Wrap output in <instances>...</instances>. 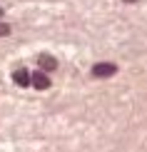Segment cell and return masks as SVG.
<instances>
[{
    "label": "cell",
    "mask_w": 147,
    "mask_h": 152,
    "mask_svg": "<svg viewBox=\"0 0 147 152\" xmlns=\"http://www.w3.org/2000/svg\"><path fill=\"white\" fill-rule=\"evenodd\" d=\"M115 72H117V65H112V62H97V65L92 67L95 77H112Z\"/></svg>",
    "instance_id": "cell-1"
},
{
    "label": "cell",
    "mask_w": 147,
    "mask_h": 152,
    "mask_svg": "<svg viewBox=\"0 0 147 152\" xmlns=\"http://www.w3.org/2000/svg\"><path fill=\"white\" fill-rule=\"evenodd\" d=\"M30 85H33V87H37V90H48V87H50V77H48L45 72H40V70H37V72H33V75H30Z\"/></svg>",
    "instance_id": "cell-2"
},
{
    "label": "cell",
    "mask_w": 147,
    "mask_h": 152,
    "mask_svg": "<svg viewBox=\"0 0 147 152\" xmlns=\"http://www.w3.org/2000/svg\"><path fill=\"white\" fill-rule=\"evenodd\" d=\"M37 65H40V72H53L55 67H57V60L53 58V55H40V58H37Z\"/></svg>",
    "instance_id": "cell-3"
},
{
    "label": "cell",
    "mask_w": 147,
    "mask_h": 152,
    "mask_svg": "<svg viewBox=\"0 0 147 152\" xmlns=\"http://www.w3.org/2000/svg\"><path fill=\"white\" fill-rule=\"evenodd\" d=\"M12 80H15V85L28 87L30 85V72L28 70H15V72H12Z\"/></svg>",
    "instance_id": "cell-4"
},
{
    "label": "cell",
    "mask_w": 147,
    "mask_h": 152,
    "mask_svg": "<svg viewBox=\"0 0 147 152\" xmlns=\"http://www.w3.org/2000/svg\"><path fill=\"white\" fill-rule=\"evenodd\" d=\"M5 35H10V25L8 23H0V37H5Z\"/></svg>",
    "instance_id": "cell-5"
},
{
    "label": "cell",
    "mask_w": 147,
    "mask_h": 152,
    "mask_svg": "<svg viewBox=\"0 0 147 152\" xmlns=\"http://www.w3.org/2000/svg\"><path fill=\"white\" fill-rule=\"evenodd\" d=\"M125 3H137V0H125Z\"/></svg>",
    "instance_id": "cell-6"
},
{
    "label": "cell",
    "mask_w": 147,
    "mask_h": 152,
    "mask_svg": "<svg viewBox=\"0 0 147 152\" xmlns=\"http://www.w3.org/2000/svg\"><path fill=\"white\" fill-rule=\"evenodd\" d=\"M0 18H3V8H0Z\"/></svg>",
    "instance_id": "cell-7"
}]
</instances>
